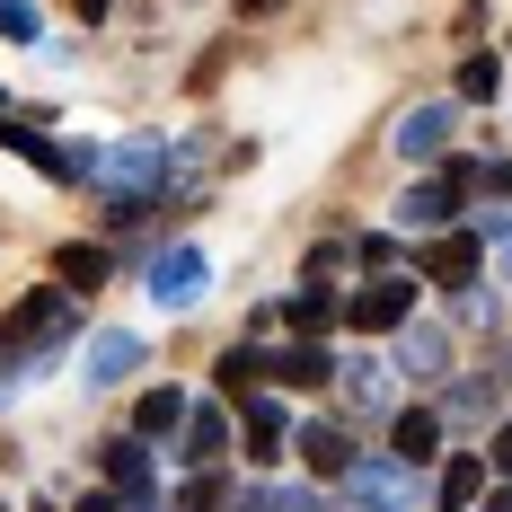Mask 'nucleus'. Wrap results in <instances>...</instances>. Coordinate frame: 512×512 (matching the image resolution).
Wrapping results in <instances>:
<instances>
[{
	"mask_svg": "<svg viewBox=\"0 0 512 512\" xmlns=\"http://www.w3.org/2000/svg\"><path fill=\"white\" fill-rule=\"evenodd\" d=\"M177 159H186V151H168L159 133H133V142H115V151H89V159H80V177L106 195V212H115V221H133V212H142L159 186L177 177Z\"/></svg>",
	"mask_w": 512,
	"mask_h": 512,
	"instance_id": "obj_1",
	"label": "nucleus"
},
{
	"mask_svg": "<svg viewBox=\"0 0 512 512\" xmlns=\"http://www.w3.org/2000/svg\"><path fill=\"white\" fill-rule=\"evenodd\" d=\"M460 204H468V159H442L433 177H415L407 195H398V221L407 230H451Z\"/></svg>",
	"mask_w": 512,
	"mask_h": 512,
	"instance_id": "obj_2",
	"label": "nucleus"
},
{
	"mask_svg": "<svg viewBox=\"0 0 512 512\" xmlns=\"http://www.w3.org/2000/svg\"><path fill=\"white\" fill-rule=\"evenodd\" d=\"M345 477H354L345 495H354L362 512H407V504H415V486H424V468L398 460V451H380V460H354Z\"/></svg>",
	"mask_w": 512,
	"mask_h": 512,
	"instance_id": "obj_3",
	"label": "nucleus"
},
{
	"mask_svg": "<svg viewBox=\"0 0 512 512\" xmlns=\"http://www.w3.org/2000/svg\"><path fill=\"white\" fill-rule=\"evenodd\" d=\"M407 318H415V274H407V265L371 274V283H362L354 301H345V327H389V336H398Z\"/></svg>",
	"mask_w": 512,
	"mask_h": 512,
	"instance_id": "obj_4",
	"label": "nucleus"
},
{
	"mask_svg": "<svg viewBox=\"0 0 512 512\" xmlns=\"http://www.w3.org/2000/svg\"><path fill=\"white\" fill-rule=\"evenodd\" d=\"M142 283H151L159 309H195V301L212 292V265H204V248H159Z\"/></svg>",
	"mask_w": 512,
	"mask_h": 512,
	"instance_id": "obj_5",
	"label": "nucleus"
},
{
	"mask_svg": "<svg viewBox=\"0 0 512 512\" xmlns=\"http://www.w3.org/2000/svg\"><path fill=\"white\" fill-rule=\"evenodd\" d=\"M451 133H460V98H424L398 115V151L407 159H442L451 151Z\"/></svg>",
	"mask_w": 512,
	"mask_h": 512,
	"instance_id": "obj_6",
	"label": "nucleus"
},
{
	"mask_svg": "<svg viewBox=\"0 0 512 512\" xmlns=\"http://www.w3.org/2000/svg\"><path fill=\"white\" fill-rule=\"evenodd\" d=\"M142 354H151V336H124V327H106L98 345L80 354V371H89V389H115V380H133V371H142Z\"/></svg>",
	"mask_w": 512,
	"mask_h": 512,
	"instance_id": "obj_7",
	"label": "nucleus"
},
{
	"mask_svg": "<svg viewBox=\"0 0 512 512\" xmlns=\"http://www.w3.org/2000/svg\"><path fill=\"white\" fill-rule=\"evenodd\" d=\"M9 327H36V345H62V336H80V301H71V292H62V283H53V292H27V301H18V318H9Z\"/></svg>",
	"mask_w": 512,
	"mask_h": 512,
	"instance_id": "obj_8",
	"label": "nucleus"
},
{
	"mask_svg": "<svg viewBox=\"0 0 512 512\" xmlns=\"http://www.w3.org/2000/svg\"><path fill=\"white\" fill-rule=\"evenodd\" d=\"M0 151H18V159H27V168H45V177H62V186H71V177H80V159L62 151V142H45V133H36V124H18V115H9V106H0Z\"/></svg>",
	"mask_w": 512,
	"mask_h": 512,
	"instance_id": "obj_9",
	"label": "nucleus"
},
{
	"mask_svg": "<svg viewBox=\"0 0 512 512\" xmlns=\"http://www.w3.org/2000/svg\"><path fill=\"white\" fill-rule=\"evenodd\" d=\"M398 371H407V380H451V336L424 327V318H407V327H398Z\"/></svg>",
	"mask_w": 512,
	"mask_h": 512,
	"instance_id": "obj_10",
	"label": "nucleus"
},
{
	"mask_svg": "<svg viewBox=\"0 0 512 512\" xmlns=\"http://www.w3.org/2000/svg\"><path fill=\"white\" fill-rule=\"evenodd\" d=\"M239 424H248V460H274L283 433H292V407H283L274 389H248V398H239Z\"/></svg>",
	"mask_w": 512,
	"mask_h": 512,
	"instance_id": "obj_11",
	"label": "nucleus"
},
{
	"mask_svg": "<svg viewBox=\"0 0 512 512\" xmlns=\"http://www.w3.org/2000/svg\"><path fill=\"white\" fill-rule=\"evenodd\" d=\"M336 389H345V407L354 415H380L389 407V389H398V371H389V362H336Z\"/></svg>",
	"mask_w": 512,
	"mask_h": 512,
	"instance_id": "obj_12",
	"label": "nucleus"
},
{
	"mask_svg": "<svg viewBox=\"0 0 512 512\" xmlns=\"http://www.w3.org/2000/svg\"><path fill=\"white\" fill-rule=\"evenodd\" d=\"M504 398V371H477V380H442V415L451 424H486Z\"/></svg>",
	"mask_w": 512,
	"mask_h": 512,
	"instance_id": "obj_13",
	"label": "nucleus"
},
{
	"mask_svg": "<svg viewBox=\"0 0 512 512\" xmlns=\"http://www.w3.org/2000/svg\"><path fill=\"white\" fill-rule=\"evenodd\" d=\"M362 451H354V433L345 424H301V468H318V477H345Z\"/></svg>",
	"mask_w": 512,
	"mask_h": 512,
	"instance_id": "obj_14",
	"label": "nucleus"
},
{
	"mask_svg": "<svg viewBox=\"0 0 512 512\" xmlns=\"http://www.w3.org/2000/svg\"><path fill=\"white\" fill-rule=\"evenodd\" d=\"M265 371H274L283 389H318V380H336V354H327L318 336H301V345H283V354L265 362Z\"/></svg>",
	"mask_w": 512,
	"mask_h": 512,
	"instance_id": "obj_15",
	"label": "nucleus"
},
{
	"mask_svg": "<svg viewBox=\"0 0 512 512\" xmlns=\"http://www.w3.org/2000/svg\"><path fill=\"white\" fill-rule=\"evenodd\" d=\"M53 274H62V292H98L106 274H115V256L98 239H71V248H53Z\"/></svg>",
	"mask_w": 512,
	"mask_h": 512,
	"instance_id": "obj_16",
	"label": "nucleus"
},
{
	"mask_svg": "<svg viewBox=\"0 0 512 512\" xmlns=\"http://www.w3.org/2000/svg\"><path fill=\"white\" fill-rule=\"evenodd\" d=\"M186 407H195L186 389H151V398L133 407V433H142V442H177V433H186Z\"/></svg>",
	"mask_w": 512,
	"mask_h": 512,
	"instance_id": "obj_17",
	"label": "nucleus"
},
{
	"mask_svg": "<svg viewBox=\"0 0 512 512\" xmlns=\"http://www.w3.org/2000/svg\"><path fill=\"white\" fill-rule=\"evenodd\" d=\"M389 451L424 468L433 451H442V407H398V433H389Z\"/></svg>",
	"mask_w": 512,
	"mask_h": 512,
	"instance_id": "obj_18",
	"label": "nucleus"
},
{
	"mask_svg": "<svg viewBox=\"0 0 512 512\" xmlns=\"http://www.w3.org/2000/svg\"><path fill=\"white\" fill-rule=\"evenodd\" d=\"M177 442H186V460H195V468H212L221 451H230V415L195 398V407H186V433H177Z\"/></svg>",
	"mask_w": 512,
	"mask_h": 512,
	"instance_id": "obj_19",
	"label": "nucleus"
},
{
	"mask_svg": "<svg viewBox=\"0 0 512 512\" xmlns=\"http://www.w3.org/2000/svg\"><path fill=\"white\" fill-rule=\"evenodd\" d=\"M98 468L115 477V486H124V495H142L159 460H151V442H142V433H124V442H106V451H98Z\"/></svg>",
	"mask_w": 512,
	"mask_h": 512,
	"instance_id": "obj_20",
	"label": "nucleus"
},
{
	"mask_svg": "<svg viewBox=\"0 0 512 512\" xmlns=\"http://www.w3.org/2000/svg\"><path fill=\"white\" fill-rule=\"evenodd\" d=\"M415 274H424V283H442V292H468V283H477V239H442Z\"/></svg>",
	"mask_w": 512,
	"mask_h": 512,
	"instance_id": "obj_21",
	"label": "nucleus"
},
{
	"mask_svg": "<svg viewBox=\"0 0 512 512\" xmlns=\"http://www.w3.org/2000/svg\"><path fill=\"white\" fill-rule=\"evenodd\" d=\"M477 495H486V460H442V477H433V504L442 512H460V504H477Z\"/></svg>",
	"mask_w": 512,
	"mask_h": 512,
	"instance_id": "obj_22",
	"label": "nucleus"
},
{
	"mask_svg": "<svg viewBox=\"0 0 512 512\" xmlns=\"http://www.w3.org/2000/svg\"><path fill=\"white\" fill-rule=\"evenodd\" d=\"M265 345H256V336H239V345H230V354L212 362V380H221V389H256V380H265Z\"/></svg>",
	"mask_w": 512,
	"mask_h": 512,
	"instance_id": "obj_23",
	"label": "nucleus"
},
{
	"mask_svg": "<svg viewBox=\"0 0 512 512\" xmlns=\"http://www.w3.org/2000/svg\"><path fill=\"white\" fill-rule=\"evenodd\" d=\"M274 318H292V327H301V336H318V327H327V318H336V301H327V283H301V292H292V301L274 309Z\"/></svg>",
	"mask_w": 512,
	"mask_h": 512,
	"instance_id": "obj_24",
	"label": "nucleus"
},
{
	"mask_svg": "<svg viewBox=\"0 0 512 512\" xmlns=\"http://www.w3.org/2000/svg\"><path fill=\"white\" fill-rule=\"evenodd\" d=\"M495 89H504V62H495V53H468V62H460V106L495 98Z\"/></svg>",
	"mask_w": 512,
	"mask_h": 512,
	"instance_id": "obj_25",
	"label": "nucleus"
},
{
	"mask_svg": "<svg viewBox=\"0 0 512 512\" xmlns=\"http://www.w3.org/2000/svg\"><path fill=\"white\" fill-rule=\"evenodd\" d=\"M0 36H9V45H36V36H45L36 0H0Z\"/></svg>",
	"mask_w": 512,
	"mask_h": 512,
	"instance_id": "obj_26",
	"label": "nucleus"
},
{
	"mask_svg": "<svg viewBox=\"0 0 512 512\" xmlns=\"http://www.w3.org/2000/svg\"><path fill=\"white\" fill-rule=\"evenodd\" d=\"M221 495H230V477L195 468V477H186V495H177V512H221Z\"/></svg>",
	"mask_w": 512,
	"mask_h": 512,
	"instance_id": "obj_27",
	"label": "nucleus"
},
{
	"mask_svg": "<svg viewBox=\"0 0 512 512\" xmlns=\"http://www.w3.org/2000/svg\"><path fill=\"white\" fill-rule=\"evenodd\" d=\"M354 256L371 265V274H389V265H398V239H380V230H362V239H354Z\"/></svg>",
	"mask_w": 512,
	"mask_h": 512,
	"instance_id": "obj_28",
	"label": "nucleus"
},
{
	"mask_svg": "<svg viewBox=\"0 0 512 512\" xmlns=\"http://www.w3.org/2000/svg\"><path fill=\"white\" fill-rule=\"evenodd\" d=\"M230 512H292V486H248Z\"/></svg>",
	"mask_w": 512,
	"mask_h": 512,
	"instance_id": "obj_29",
	"label": "nucleus"
},
{
	"mask_svg": "<svg viewBox=\"0 0 512 512\" xmlns=\"http://www.w3.org/2000/svg\"><path fill=\"white\" fill-rule=\"evenodd\" d=\"M486 460H495V468H504V477H512V415H504V424H495V451H486Z\"/></svg>",
	"mask_w": 512,
	"mask_h": 512,
	"instance_id": "obj_30",
	"label": "nucleus"
},
{
	"mask_svg": "<svg viewBox=\"0 0 512 512\" xmlns=\"http://www.w3.org/2000/svg\"><path fill=\"white\" fill-rule=\"evenodd\" d=\"M71 9H80V18H89V27H98L106 9H115V0H71Z\"/></svg>",
	"mask_w": 512,
	"mask_h": 512,
	"instance_id": "obj_31",
	"label": "nucleus"
},
{
	"mask_svg": "<svg viewBox=\"0 0 512 512\" xmlns=\"http://www.w3.org/2000/svg\"><path fill=\"white\" fill-rule=\"evenodd\" d=\"M80 512H124V504H115V495H80Z\"/></svg>",
	"mask_w": 512,
	"mask_h": 512,
	"instance_id": "obj_32",
	"label": "nucleus"
},
{
	"mask_svg": "<svg viewBox=\"0 0 512 512\" xmlns=\"http://www.w3.org/2000/svg\"><path fill=\"white\" fill-rule=\"evenodd\" d=\"M124 512H159V504H151V486H142V495H124Z\"/></svg>",
	"mask_w": 512,
	"mask_h": 512,
	"instance_id": "obj_33",
	"label": "nucleus"
},
{
	"mask_svg": "<svg viewBox=\"0 0 512 512\" xmlns=\"http://www.w3.org/2000/svg\"><path fill=\"white\" fill-rule=\"evenodd\" d=\"M486 512H512V486H495V495H486Z\"/></svg>",
	"mask_w": 512,
	"mask_h": 512,
	"instance_id": "obj_34",
	"label": "nucleus"
},
{
	"mask_svg": "<svg viewBox=\"0 0 512 512\" xmlns=\"http://www.w3.org/2000/svg\"><path fill=\"white\" fill-rule=\"evenodd\" d=\"M504 274H512V239H504Z\"/></svg>",
	"mask_w": 512,
	"mask_h": 512,
	"instance_id": "obj_35",
	"label": "nucleus"
}]
</instances>
